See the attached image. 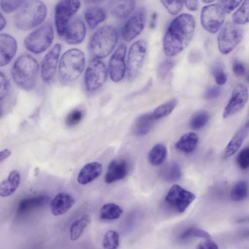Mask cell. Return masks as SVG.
I'll return each instance as SVG.
<instances>
[{"label":"cell","mask_w":249,"mask_h":249,"mask_svg":"<svg viewBox=\"0 0 249 249\" xmlns=\"http://www.w3.org/2000/svg\"><path fill=\"white\" fill-rule=\"evenodd\" d=\"M196 20L189 14H182L169 25L163 39V50L168 57L178 55L191 42L195 30Z\"/></svg>","instance_id":"obj_1"},{"label":"cell","mask_w":249,"mask_h":249,"mask_svg":"<svg viewBox=\"0 0 249 249\" xmlns=\"http://www.w3.org/2000/svg\"><path fill=\"white\" fill-rule=\"evenodd\" d=\"M38 71L36 60L29 54L24 53L14 62L11 74L17 86L24 90L29 91L35 87Z\"/></svg>","instance_id":"obj_2"},{"label":"cell","mask_w":249,"mask_h":249,"mask_svg":"<svg viewBox=\"0 0 249 249\" xmlns=\"http://www.w3.org/2000/svg\"><path fill=\"white\" fill-rule=\"evenodd\" d=\"M118 39L116 30L109 25L103 26L96 30L90 38L88 50L93 58L107 57L114 49Z\"/></svg>","instance_id":"obj_3"},{"label":"cell","mask_w":249,"mask_h":249,"mask_svg":"<svg viewBox=\"0 0 249 249\" xmlns=\"http://www.w3.org/2000/svg\"><path fill=\"white\" fill-rule=\"evenodd\" d=\"M47 8L40 0H25L15 15V26L21 30H28L41 23L46 18Z\"/></svg>","instance_id":"obj_4"},{"label":"cell","mask_w":249,"mask_h":249,"mask_svg":"<svg viewBox=\"0 0 249 249\" xmlns=\"http://www.w3.org/2000/svg\"><path fill=\"white\" fill-rule=\"evenodd\" d=\"M85 65L84 53L77 49H71L61 56L59 65L61 77L66 81L77 79L83 72Z\"/></svg>","instance_id":"obj_5"},{"label":"cell","mask_w":249,"mask_h":249,"mask_svg":"<svg viewBox=\"0 0 249 249\" xmlns=\"http://www.w3.org/2000/svg\"><path fill=\"white\" fill-rule=\"evenodd\" d=\"M53 39L52 24L48 21L30 33L24 40L25 47L35 53H40L47 50Z\"/></svg>","instance_id":"obj_6"},{"label":"cell","mask_w":249,"mask_h":249,"mask_svg":"<svg viewBox=\"0 0 249 249\" xmlns=\"http://www.w3.org/2000/svg\"><path fill=\"white\" fill-rule=\"evenodd\" d=\"M243 32L233 22H227L221 28L218 36L219 51L223 54L231 52L240 42Z\"/></svg>","instance_id":"obj_7"},{"label":"cell","mask_w":249,"mask_h":249,"mask_svg":"<svg viewBox=\"0 0 249 249\" xmlns=\"http://www.w3.org/2000/svg\"><path fill=\"white\" fill-rule=\"evenodd\" d=\"M81 5L79 0H61L55 5L54 22L57 34L63 36L66 28Z\"/></svg>","instance_id":"obj_8"},{"label":"cell","mask_w":249,"mask_h":249,"mask_svg":"<svg viewBox=\"0 0 249 249\" xmlns=\"http://www.w3.org/2000/svg\"><path fill=\"white\" fill-rule=\"evenodd\" d=\"M107 77V71L105 64L98 59H91L84 76L86 89L90 92L97 90L104 84Z\"/></svg>","instance_id":"obj_9"},{"label":"cell","mask_w":249,"mask_h":249,"mask_svg":"<svg viewBox=\"0 0 249 249\" xmlns=\"http://www.w3.org/2000/svg\"><path fill=\"white\" fill-rule=\"evenodd\" d=\"M225 14L219 3L204 6L200 15L201 23L203 28L211 33H217L224 22Z\"/></svg>","instance_id":"obj_10"},{"label":"cell","mask_w":249,"mask_h":249,"mask_svg":"<svg viewBox=\"0 0 249 249\" xmlns=\"http://www.w3.org/2000/svg\"><path fill=\"white\" fill-rule=\"evenodd\" d=\"M195 198L193 193L178 184L170 188L165 197L168 204L179 213H183Z\"/></svg>","instance_id":"obj_11"},{"label":"cell","mask_w":249,"mask_h":249,"mask_svg":"<svg viewBox=\"0 0 249 249\" xmlns=\"http://www.w3.org/2000/svg\"><path fill=\"white\" fill-rule=\"evenodd\" d=\"M146 43L141 39L130 47L127 57V72L130 79L134 78L139 73L144 59Z\"/></svg>","instance_id":"obj_12"},{"label":"cell","mask_w":249,"mask_h":249,"mask_svg":"<svg viewBox=\"0 0 249 249\" xmlns=\"http://www.w3.org/2000/svg\"><path fill=\"white\" fill-rule=\"evenodd\" d=\"M126 51V45L121 44L109 60L108 71L110 77L114 82H120L124 76L126 71L124 62Z\"/></svg>","instance_id":"obj_13"},{"label":"cell","mask_w":249,"mask_h":249,"mask_svg":"<svg viewBox=\"0 0 249 249\" xmlns=\"http://www.w3.org/2000/svg\"><path fill=\"white\" fill-rule=\"evenodd\" d=\"M145 16V10L141 8L127 20L122 30V36L124 40L130 41L141 33L144 26Z\"/></svg>","instance_id":"obj_14"},{"label":"cell","mask_w":249,"mask_h":249,"mask_svg":"<svg viewBox=\"0 0 249 249\" xmlns=\"http://www.w3.org/2000/svg\"><path fill=\"white\" fill-rule=\"evenodd\" d=\"M248 97V91L246 86L241 84L236 85L232 90L231 98L224 110L223 117L228 118L241 110L246 104Z\"/></svg>","instance_id":"obj_15"},{"label":"cell","mask_w":249,"mask_h":249,"mask_svg":"<svg viewBox=\"0 0 249 249\" xmlns=\"http://www.w3.org/2000/svg\"><path fill=\"white\" fill-rule=\"evenodd\" d=\"M61 46L56 44L44 57L41 67L42 79L48 82L53 78L57 68Z\"/></svg>","instance_id":"obj_16"},{"label":"cell","mask_w":249,"mask_h":249,"mask_svg":"<svg viewBox=\"0 0 249 249\" xmlns=\"http://www.w3.org/2000/svg\"><path fill=\"white\" fill-rule=\"evenodd\" d=\"M86 29L85 23L79 17H74L68 23L63 35L64 40L70 44H77L84 39Z\"/></svg>","instance_id":"obj_17"},{"label":"cell","mask_w":249,"mask_h":249,"mask_svg":"<svg viewBox=\"0 0 249 249\" xmlns=\"http://www.w3.org/2000/svg\"><path fill=\"white\" fill-rule=\"evenodd\" d=\"M0 66L7 65L15 56L17 50V44L15 39L7 34H1L0 36Z\"/></svg>","instance_id":"obj_18"},{"label":"cell","mask_w":249,"mask_h":249,"mask_svg":"<svg viewBox=\"0 0 249 249\" xmlns=\"http://www.w3.org/2000/svg\"><path fill=\"white\" fill-rule=\"evenodd\" d=\"M129 171L127 162L124 160H113L108 165L105 176V181L109 184L122 179Z\"/></svg>","instance_id":"obj_19"},{"label":"cell","mask_w":249,"mask_h":249,"mask_svg":"<svg viewBox=\"0 0 249 249\" xmlns=\"http://www.w3.org/2000/svg\"><path fill=\"white\" fill-rule=\"evenodd\" d=\"M74 199L66 193L57 194L51 201L50 208L52 214L55 216L64 214L73 205Z\"/></svg>","instance_id":"obj_20"},{"label":"cell","mask_w":249,"mask_h":249,"mask_svg":"<svg viewBox=\"0 0 249 249\" xmlns=\"http://www.w3.org/2000/svg\"><path fill=\"white\" fill-rule=\"evenodd\" d=\"M135 5L134 0H111L109 1L108 6L112 16L122 19L127 17L133 11Z\"/></svg>","instance_id":"obj_21"},{"label":"cell","mask_w":249,"mask_h":249,"mask_svg":"<svg viewBox=\"0 0 249 249\" xmlns=\"http://www.w3.org/2000/svg\"><path fill=\"white\" fill-rule=\"evenodd\" d=\"M102 172V165L98 162H91L85 164L77 176L78 182L82 185L88 184L100 176Z\"/></svg>","instance_id":"obj_22"},{"label":"cell","mask_w":249,"mask_h":249,"mask_svg":"<svg viewBox=\"0 0 249 249\" xmlns=\"http://www.w3.org/2000/svg\"><path fill=\"white\" fill-rule=\"evenodd\" d=\"M47 196H40L28 197L21 200L19 203L17 213L19 215H23L31 211L45 205L49 201Z\"/></svg>","instance_id":"obj_23"},{"label":"cell","mask_w":249,"mask_h":249,"mask_svg":"<svg viewBox=\"0 0 249 249\" xmlns=\"http://www.w3.org/2000/svg\"><path fill=\"white\" fill-rule=\"evenodd\" d=\"M249 131V120L236 132L231 138L224 152V157L229 158L235 154L241 146Z\"/></svg>","instance_id":"obj_24"},{"label":"cell","mask_w":249,"mask_h":249,"mask_svg":"<svg viewBox=\"0 0 249 249\" xmlns=\"http://www.w3.org/2000/svg\"><path fill=\"white\" fill-rule=\"evenodd\" d=\"M20 175L16 170L12 171L7 178L2 181L0 185V195L1 197H7L12 195L19 186Z\"/></svg>","instance_id":"obj_25"},{"label":"cell","mask_w":249,"mask_h":249,"mask_svg":"<svg viewBox=\"0 0 249 249\" xmlns=\"http://www.w3.org/2000/svg\"><path fill=\"white\" fill-rule=\"evenodd\" d=\"M106 16L105 9L97 6L87 8L84 13L86 21L91 29H95L99 23L105 20Z\"/></svg>","instance_id":"obj_26"},{"label":"cell","mask_w":249,"mask_h":249,"mask_svg":"<svg viewBox=\"0 0 249 249\" xmlns=\"http://www.w3.org/2000/svg\"><path fill=\"white\" fill-rule=\"evenodd\" d=\"M155 121L151 112L140 115L134 123V133L138 136L146 135L151 130Z\"/></svg>","instance_id":"obj_27"},{"label":"cell","mask_w":249,"mask_h":249,"mask_svg":"<svg viewBox=\"0 0 249 249\" xmlns=\"http://www.w3.org/2000/svg\"><path fill=\"white\" fill-rule=\"evenodd\" d=\"M198 142L197 135L192 132L182 135L175 144L176 148L184 153H191L196 149Z\"/></svg>","instance_id":"obj_28"},{"label":"cell","mask_w":249,"mask_h":249,"mask_svg":"<svg viewBox=\"0 0 249 249\" xmlns=\"http://www.w3.org/2000/svg\"><path fill=\"white\" fill-rule=\"evenodd\" d=\"M160 176L165 181L172 182L179 180L182 176L179 165L173 161L166 164L161 170Z\"/></svg>","instance_id":"obj_29"},{"label":"cell","mask_w":249,"mask_h":249,"mask_svg":"<svg viewBox=\"0 0 249 249\" xmlns=\"http://www.w3.org/2000/svg\"><path fill=\"white\" fill-rule=\"evenodd\" d=\"M90 222L91 219L87 214L84 215L75 220L70 228V237L71 240L72 241L77 240Z\"/></svg>","instance_id":"obj_30"},{"label":"cell","mask_w":249,"mask_h":249,"mask_svg":"<svg viewBox=\"0 0 249 249\" xmlns=\"http://www.w3.org/2000/svg\"><path fill=\"white\" fill-rule=\"evenodd\" d=\"M167 155L166 147L161 143L157 144L152 147L148 154V161L152 165H160L164 162Z\"/></svg>","instance_id":"obj_31"},{"label":"cell","mask_w":249,"mask_h":249,"mask_svg":"<svg viewBox=\"0 0 249 249\" xmlns=\"http://www.w3.org/2000/svg\"><path fill=\"white\" fill-rule=\"evenodd\" d=\"M123 212L122 208L118 205L109 203L104 205L100 210V218L103 220L118 219Z\"/></svg>","instance_id":"obj_32"},{"label":"cell","mask_w":249,"mask_h":249,"mask_svg":"<svg viewBox=\"0 0 249 249\" xmlns=\"http://www.w3.org/2000/svg\"><path fill=\"white\" fill-rule=\"evenodd\" d=\"M178 104V100L173 98L157 107L152 115L155 120L164 118L169 115L174 110Z\"/></svg>","instance_id":"obj_33"},{"label":"cell","mask_w":249,"mask_h":249,"mask_svg":"<svg viewBox=\"0 0 249 249\" xmlns=\"http://www.w3.org/2000/svg\"><path fill=\"white\" fill-rule=\"evenodd\" d=\"M249 194V186L247 181L241 180L237 182L232 188L230 196L235 201L245 199Z\"/></svg>","instance_id":"obj_34"},{"label":"cell","mask_w":249,"mask_h":249,"mask_svg":"<svg viewBox=\"0 0 249 249\" xmlns=\"http://www.w3.org/2000/svg\"><path fill=\"white\" fill-rule=\"evenodd\" d=\"M232 19L237 25L249 22V0L244 1L241 5L232 15Z\"/></svg>","instance_id":"obj_35"},{"label":"cell","mask_w":249,"mask_h":249,"mask_svg":"<svg viewBox=\"0 0 249 249\" xmlns=\"http://www.w3.org/2000/svg\"><path fill=\"white\" fill-rule=\"evenodd\" d=\"M209 117V114L206 111H199L192 116L190 121V126L193 129H200L207 124Z\"/></svg>","instance_id":"obj_36"},{"label":"cell","mask_w":249,"mask_h":249,"mask_svg":"<svg viewBox=\"0 0 249 249\" xmlns=\"http://www.w3.org/2000/svg\"><path fill=\"white\" fill-rule=\"evenodd\" d=\"M102 245L104 249H117L119 246V234L114 230H109L105 234Z\"/></svg>","instance_id":"obj_37"},{"label":"cell","mask_w":249,"mask_h":249,"mask_svg":"<svg viewBox=\"0 0 249 249\" xmlns=\"http://www.w3.org/2000/svg\"><path fill=\"white\" fill-rule=\"evenodd\" d=\"M192 237L203 238L209 239L210 238V235L208 232L203 230L195 228H190L184 231L180 236V238L181 240H186Z\"/></svg>","instance_id":"obj_38"},{"label":"cell","mask_w":249,"mask_h":249,"mask_svg":"<svg viewBox=\"0 0 249 249\" xmlns=\"http://www.w3.org/2000/svg\"><path fill=\"white\" fill-rule=\"evenodd\" d=\"M212 73L217 84L222 85L227 81V76L224 71V68L221 62L217 61L212 69Z\"/></svg>","instance_id":"obj_39"},{"label":"cell","mask_w":249,"mask_h":249,"mask_svg":"<svg viewBox=\"0 0 249 249\" xmlns=\"http://www.w3.org/2000/svg\"><path fill=\"white\" fill-rule=\"evenodd\" d=\"M160 2L168 13L172 15H177L184 4V1L182 0H161Z\"/></svg>","instance_id":"obj_40"},{"label":"cell","mask_w":249,"mask_h":249,"mask_svg":"<svg viewBox=\"0 0 249 249\" xmlns=\"http://www.w3.org/2000/svg\"><path fill=\"white\" fill-rule=\"evenodd\" d=\"M84 116L83 111L79 108H76L71 111L67 115L65 122L67 125L73 126L78 124Z\"/></svg>","instance_id":"obj_41"},{"label":"cell","mask_w":249,"mask_h":249,"mask_svg":"<svg viewBox=\"0 0 249 249\" xmlns=\"http://www.w3.org/2000/svg\"><path fill=\"white\" fill-rule=\"evenodd\" d=\"M175 65L174 62L171 59H166L158 66L157 74L160 79H164L169 74Z\"/></svg>","instance_id":"obj_42"},{"label":"cell","mask_w":249,"mask_h":249,"mask_svg":"<svg viewBox=\"0 0 249 249\" xmlns=\"http://www.w3.org/2000/svg\"><path fill=\"white\" fill-rule=\"evenodd\" d=\"M25 0H0V8L6 13H10L19 9Z\"/></svg>","instance_id":"obj_43"},{"label":"cell","mask_w":249,"mask_h":249,"mask_svg":"<svg viewBox=\"0 0 249 249\" xmlns=\"http://www.w3.org/2000/svg\"><path fill=\"white\" fill-rule=\"evenodd\" d=\"M237 162L242 169L249 168V146L244 148L239 153L237 157Z\"/></svg>","instance_id":"obj_44"},{"label":"cell","mask_w":249,"mask_h":249,"mask_svg":"<svg viewBox=\"0 0 249 249\" xmlns=\"http://www.w3.org/2000/svg\"><path fill=\"white\" fill-rule=\"evenodd\" d=\"M0 100L5 98L10 91V83L8 79L1 71L0 74Z\"/></svg>","instance_id":"obj_45"},{"label":"cell","mask_w":249,"mask_h":249,"mask_svg":"<svg viewBox=\"0 0 249 249\" xmlns=\"http://www.w3.org/2000/svg\"><path fill=\"white\" fill-rule=\"evenodd\" d=\"M242 2L241 0H225L218 1L222 6L225 13L229 14L234 10Z\"/></svg>","instance_id":"obj_46"},{"label":"cell","mask_w":249,"mask_h":249,"mask_svg":"<svg viewBox=\"0 0 249 249\" xmlns=\"http://www.w3.org/2000/svg\"><path fill=\"white\" fill-rule=\"evenodd\" d=\"M221 93V89L217 86L208 88L204 92L203 97L206 100H212L217 98Z\"/></svg>","instance_id":"obj_47"},{"label":"cell","mask_w":249,"mask_h":249,"mask_svg":"<svg viewBox=\"0 0 249 249\" xmlns=\"http://www.w3.org/2000/svg\"><path fill=\"white\" fill-rule=\"evenodd\" d=\"M232 70L234 75L237 77L243 76L246 73V69L244 64L237 59L233 62Z\"/></svg>","instance_id":"obj_48"},{"label":"cell","mask_w":249,"mask_h":249,"mask_svg":"<svg viewBox=\"0 0 249 249\" xmlns=\"http://www.w3.org/2000/svg\"><path fill=\"white\" fill-rule=\"evenodd\" d=\"M201 58L200 52L197 50H191L188 55V60L190 63H196L199 62Z\"/></svg>","instance_id":"obj_49"},{"label":"cell","mask_w":249,"mask_h":249,"mask_svg":"<svg viewBox=\"0 0 249 249\" xmlns=\"http://www.w3.org/2000/svg\"><path fill=\"white\" fill-rule=\"evenodd\" d=\"M196 249H219V248L215 242L209 239L198 244Z\"/></svg>","instance_id":"obj_50"},{"label":"cell","mask_w":249,"mask_h":249,"mask_svg":"<svg viewBox=\"0 0 249 249\" xmlns=\"http://www.w3.org/2000/svg\"><path fill=\"white\" fill-rule=\"evenodd\" d=\"M186 7L190 11H195L198 9V3L197 0L184 1Z\"/></svg>","instance_id":"obj_51"},{"label":"cell","mask_w":249,"mask_h":249,"mask_svg":"<svg viewBox=\"0 0 249 249\" xmlns=\"http://www.w3.org/2000/svg\"><path fill=\"white\" fill-rule=\"evenodd\" d=\"M11 153V151L8 149H5L1 151L0 153V161H2L3 160L9 157Z\"/></svg>","instance_id":"obj_52"},{"label":"cell","mask_w":249,"mask_h":249,"mask_svg":"<svg viewBox=\"0 0 249 249\" xmlns=\"http://www.w3.org/2000/svg\"><path fill=\"white\" fill-rule=\"evenodd\" d=\"M157 14L156 12H154L151 15V20L150 23V27L151 29H153L155 27L157 21Z\"/></svg>","instance_id":"obj_53"},{"label":"cell","mask_w":249,"mask_h":249,"mask_svg":"<svg viewBox=\"0 0 249 249\" xmlns=\"http://www.w3.org/2000/svg\"><path fill=\"white\" fill-rule=\"evenodd\" d=\"M6 20L4 17L3 16L2 14H0V30H1L6 25Z\"/></svg>","instance_id":"obj_54"},{"label":"cell","mask_w":249,"mask_h":249,"mask_svg":"<svg viewBox=\"0 0 249 249\" xmlns=\"http://www.w3.org/2000/svg\"><path fill=\"white\" fill-rule=\"evenodd\" d=\"M202 1L205 3H211L214 1V0H202Z\"/></svg>","instance_id":"obj_55"},{"label":"cell","mask_w":249,"mask_h":249,"mask_svg":"<svg viewBox=\"0 0 249 249\" xmlns=\"http://www.w3.org/2000/svg\"><path fill=\"white\" fill-rule=\"evenodd\" d=\"M248 80H249V76L248 77Z\"/></svg>","instance_id":"obj_56"}]
</instances>
